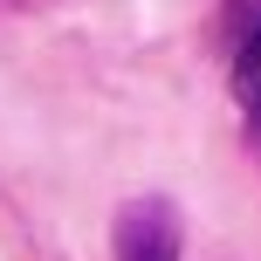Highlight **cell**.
I'll use <instances>...</instances> for the list:
<instances>
[{
  "label": "cell",
  "mask_w": 261,
  "mask_h": 261,
  "mask_svg": "<svg viewBox=\"0 0 261 261\" xmlns=\"http://www.w3.org/2000/svg\"><path fill=\"white\" fill-rule=\"evenodd\" d=\"M234 103L248 117V144L261 158V21H248L234 35Z\"/></svg>",
  "instance_id": "cell-2"
},
{
  "label": "cell",
  "mask_w": 261,
  "mask_h": 261,
  "mask_svg": "<svg viewBox=\"0 0 261 261\" xmlns=\"http://www.w3.org/2000/svg\"><path fill=\"white\" fill-rule=\"evenodd\" d=\"M110 248H117V261H179V213H172V199H158V193L130 199L117 213Z\"/></svg>",
  "instance_id": "cell-1"
}]
</instances>
